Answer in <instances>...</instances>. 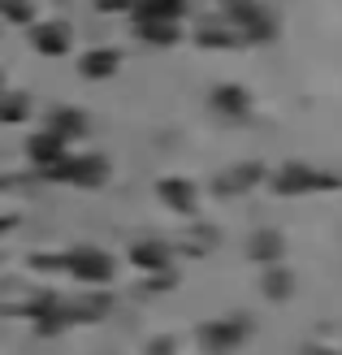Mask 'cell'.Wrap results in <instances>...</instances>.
<instances>
[{"label": "cell", "mask_w": 342, "mask_h": 355, "mask_svg": "<svg viewBox=\"0 0 342 355\" xmlns=\"http://www.w3.org/2000/svg\"><path fill=\"white\" fill-rule=\"evenodd\" d=\"M31 109H26V100L22 96H5L0 100V121H22Z\"/></svg>", "instance_id": "e0dca14e"}, {"label": "cell", "mask_w": 342, "mask_h": 355, "mask_svg": "<svg viewBox=\"0 0 342 355\" xmlns=\"http://www.w3.org/2000/svg\"><path fill=\"white\" fill-rule=\"evenodd\" d=\"M330 187H342V178L303 169V165H286V169L273 178V191H282V195H295V191H330Z\"/></svg>", "instance_id": "6da1fadb"}, {"label": "cell", "mask_w": 342, "mask_h": 355, "mask_svg": "<svg viewBox=\"0 0 342 355\" xmlns=\"http://www.w3.org/2000/svg\"><path fill=\"white\" fill-rule=\"evenodd\" d=\"M130 260L143 264V269H165V264H169V252H165L160 243H139V247H130Z\"/></svg>", "instance_id": "7c38bea8"}, {"label": "cell", "mask_w": 342, "mask_h": 355, "mask_svg": "<svg viewBox=\"0 0 342 355\" xmlns=\"http://www.w3.org/2000/svg\"><path fill=\"white\" fill-rule=\"evenodd\" d=\"M308 355H330V351H320V347H312V351H308Z\"/></svg>", "instance_id": "ffe728a7"}, {"label": "cell", "mask_w": 342, "mask_h": 355, "mask_svg": "<svg viewBox=\"0 0 342 355\" xmlns=\"http://www.w3.org/2000/svg\"><path fill=\"white\" fill-rule=\"evenodd\" d=\"M96 5H100V9H130L135 0H96Z\"/></svg>", "instance_id": "d6986e66"}, {"label": "cell", "mask_w": 342, "mask_h": 355, "mask_svg": "<svg viewBox=\"0 0 342 355\" xmlns=\"http://www.w3.org/2000/svg\"><path fill=\"white\" fill-rule=\"evenodd\" d=\"M264 178V169L260 165H239V169H225V182H221V195H239V191H251Z\"/></svg>", "instance_id": "9c48e42d"}, {"label": "cell", "mask_w": 342, "mask_h": 355, "mask_svg": "<svg viewBox=\"0 0 342 355\" xmlns=\"http://www.w3.org/2000/svg\"><path fill=\"white\" fill-rule=\"evenodd\" d=\"M69 269H74L78 282H96V286H104V282L113 277V260L96 252V247H78L74 256H69Z\"/></svg>", "instance_id": "3957f363"}, {"label": "cell", "mask_w": 342, "mask_h": 355, "mask_svg": "<svg viewBox=\"0 0 342 355\" xmlns=\"http://www.w3.org/2000/svg\"><path fill=\"white\" fill-rule=\"evenodd\" d=\"M264 295L268 299H286V295H291V273H282V269L264 273Z\"/></svg>", "instance_id": "2e32d148"}, {"label": "cell", "mask_w": 342, "mask_h": 355, "mask_svg": "<svg viewBox=\"0 0 342 355\" xmlns=\"http://www.w3.org/2000/svg\"><path fill=\"white\" fill-rule=\"evenodd\" d=\"M234 35H239L234 26H204L200 31V44H208V48H230V44H239Z\"/></svg>", "instance_id": "9a60e30c"}, {"label": "cell", "mask_w": 342, "mask_h": 355, "mask_svg": "<svg viewBox=\"0 0 342 355\" xmlns=\"http://www.w3.org/2000/svg\"><path fill=\"white\" fill-rule=\"evenodd\" d=\"M0 9H5V17H13V22H26V17H31V0H0Z\"/></svg>", "instance_id": "ac0fdd59"}, {"label": "cell", "mask_w": 342, "mask_h": 355, "mask_svg": "<svg viewBox=\"0 0 342 355\" xmlns=\"http://www.w3.org/2000/svg\"><path fill=\"white\" fill-rule=\"evenodd\" d=\"M35 48H40L44 57H61V52L69 48V26H61V22L35 26Z\"/></svg>", "instance_id": "8992f818"}, {"label": "cell", "mask_w": 342, "mask_h": 355, "mask_svg": "<svg viewBox=\"0 0 342 355\" xmlns=\"http://www.w3.org/2000/svg\"><path fill=\"white\" fill-rule=\"evenodd\" d=\"M243 338H247V321H221V325H208V329H204V343L217 351V355L234 351Z\"/></svg>", "instance_id": "277c9868"}, {"label": "cell", "mask_w": 342, "mask_h": 355, "mask_svg": "<svg viewBox=\"0 0 342 355\" xmlns=\"http://www.w3.org/2000/svg\"><path fill=\"white\" fill-rule=\"evenodd\" d=\"M117 65H121L117 52L100 48V52H87V57H83V74H87V78H113V74H117Z\"/></svg>", "instance_id": "ba28073f"}, {"label": "cell", "mask_w": 342, "mask_h": 355, "mask_svg": "<svg viewBox=\"0 0 342 355\" xmlns=\"http://www.w3.org/2000/svg\"><path fill=\"white\" fill-rule=\"evenodd\" d=\"M52 173L65 178V182H78V187H100L104 178H109V165L100 161V156H61Z\"/></svg>", "instance_id": "7a4b0ae2"}, {"label": "cell", "mask_w": 342, "mask_h": 355, "mask_svg": "<svg viewBox=\"0 0 342 355\" xmlns=\"http://www.w3.org/2000/svg\"><path fill=\"white\" fill-rule=\"evenodd\" d=\"M83 130H87V117L74 113V109H61L57 117H52V135H61V139H74V135H83Z\"/></svg>", "instance_id": "4fadbf2b"}, {"label": "cell", "mask_w": 342, "mask_h": 355, "mask_svg": "<svg viewBox=\"0 0 342 355\" xmlns=\"http://www.w3.org/2000/svg\"><path fill=\"white\" fill-rule=\"evenodd\" d=\"M160 200L173 204L178 212H191L195 208V187L187 182V178H165V182H160Z\"/></svg>", "instance_id": "52a82bcc"}, {"label": "cell", "mask_w": 342, "mask_h": 355, "mask_svg": "<svg viewBox=\"0 0 342 355\" xmlns=\"http://www.w3.org/2000/svg\"><path fill=\"white\" fill-rule=\"evenodd\" d=\"M31 156H35L40 165H57L61 156H65V139H61V135H40V139L31 144Z\"/></svg>", "instance_id": "8fae6325"}, {"label": "cell", "mask_w": 342, "mask_h": 355, "mask_svg": "<svg viewBox=\"0 0 342 355\" xmlns=\"http://www.w3.org/2000/svg\"><path fill=\"white\" fill-rule=\"evenodd\" d=\"M212 109L221 117H247L251 113V96L243 87H217V92H212Z\"/></svg>", "instance_id": "5b68a950"}, {"label": "cell", "mask_w": 342, "mask_h": 355, "mask_svg": "<svg viewBox=\"0 0 342 355\" xmlns=\"http://www.w3.org/2000/svg\"><path fill=\"white\" fill-rule=\"evenodd\" d=\"M139 35L148 44H156V48H169L173 40H178V26L173 22H160V17H143L139 22Z\"/></svg>", "instance_id": "30bf717a"}, {"label": "cell", "mask_w": 342, "mask_h": 355, "mask_svg": "<svg viewBox=\"0 0 342 355\" xmlns=\"http://www.w3.org/2000/svg\"><path fill=\"white\" fill-rule=\"evenodd\" d=\"M251 256L256 260H277L282 256V234H256L251 239Z\"/></svg>", "instance_id": "5bb4252c"}]
</instances>
